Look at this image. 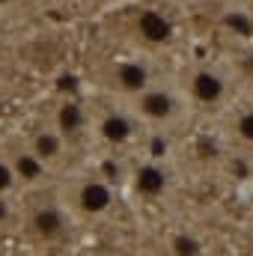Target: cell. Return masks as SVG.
Instances as JSON below:
<instances>
[{
    "instance_id": "cell-4",
    "label": "cell",
    "mask_w": 253,
    "mask_h": 256,
    "mask_svg": "<svg viewBox=\"0 0 253 256\" xmlns=\"http://www.w3.org/2000/svg\"><path fill=\"white\" fill-rule=\"evenodd\" d=\"M167 185H170V176L158 161H146L134 170V188L143 196H161L167 191Z\"/></svg>"
},
{
    "instance_id": "cell-15",
    "label": "cell",
    "mask_w": 253,
    "mask_h": 256,
    "mask_svg": "<svg viewBox=\"0 0 253 256\" xmlns=\"http://www.w3.org/2000/svg\"><path fill=\"white\" fill-rule=\"evenodd\" d=\"M9 218H12V206H9L6 194H0V224H6Z\"/></svg>"
},
{
    "instance_id": "cell-16",
    "label": "cell",
    "mask_w": 253,
    "mask_h": 256,
    "mask_svg": "<svg viewBox=\"0 0 253 256\" xmlns=\"http://www.w3.org/2000/svg\"><path fill=\"white\" fill-rule=\"evenodd\" d=\"M164 152H167V143H164V140L158 137V140L152 143V155H164Z\"/></svg>"
},
{
    "instance_id": "cell-17",
    "label": "cell",
    "mask_w": 253,
    "mask_h": 256,
    "mask_svg": "<svg viewBox=\"0 0 253 256\" xmlns=\"http://www.w3.org/2000/svg\"><path fill=\"white\" fill-rule=\"evenodd\" d=\"M0 108H3V104H0Z\"/></svg>"
},
{
    "instance_id": "cell-11",
    "label": "cell",
    "mask_w": 253,
    "mask_h": 256,
    "mask_svg": "<svg viewBox=\"0 0 253 256\" xmlns=\"http://www.w3.org/2000/svg\"><path fill=\"white\" fill-rule=\"evenodd\" d=\"M12 170H15V179H21V182H39L45 176V164L33 152H18L12 161Z\"/></svg>"
},
{
    "instance_id": "cell-7",
    "label": "cell",
    "mask_w": 253,
    "mask_h": 256,
    "mask_svg": "<svg viewBox=\"0 0 253 256\" xmlns=\"http://www.w3.org/2000/svg\"><path fill=\"white\" fill-rule=\"evenodd\" d=\"M149 80H152L149 68H146L143 63H137V60L116 66V84H120L126 92H137V96H140V92L149 86Z\"/></svg>"
},
{
    "instance_id": "cell-10",
    "label": "cell",
    "mask_w": 253,
    "mask_h": 256,
    "mask_svg": "<svg viewBox=\"0 0 253 256\" xmlns=\"http://www.w3.org/2000/svg\"><path fill=\"white\" fill-rule=\"evenodd\" d=\"M86 122V114H84V108H80V102H63L60 104V110H57V131L60 134H78L80 128Z\"/></svg>"
},
{
    "instance_id": "cell-8",
    "label": "cell",
    "mask_w": 253,
    "mask_h": 256,
    "mask_svg": "<svg viewBox=\"0 0 253 256\" xmlns=\"http://www.w3.org/2000/svg\"><path fill=\"white\" fill-rule=\"evenodd\" d=\"M30 152H33L42 164L60 158V152H63V134L54 131V128H42V131L33 137V149H30Z\"/></svg>"
},
{
    "instance_id": "cell-3",
    "label": "cell",
    "mask_w": 253,
    "mask_h": 256,
    "mask_svg": "<svg viewBox=\"0 0 253 256\" xmlns=\"http://www.w3.org/2000/svg\"><path fill=\"white\" fill-rule=\"evenodd\" d=\"M114 188L108 185V182H102V179H90V182H84L80 185V191H78V206L86 212V214H104L110 206H114Z\"/></svg>"
},
{
    "instance_id": "cell-14",
    "label": "cell",
    "mask_w": 253,
    "mask_h": 256,
    "mask_svg": "<svg viewBox=\"0 0 253 256\" xmlns=\"http://www.w3.org/2000/svg\"><path fill=\"white\" fill-rule=\"evenodd\" d=\"M15 170H12V164H6V161H0V194H9L15 188Z\"/></svg>"
},
{
    "instance_id": "cell-1",
    "label": "cell",
    "mask_w": 253,
    "mask_h": 256,
    "mask_svg": "<svg viewBox=\"0 0 253 256\" xmlns=\"http://www.w3.org/2000/svg\"><path fill=\"white\" fill-rule=\"evenodd\" d=\"M137 108H140V114H143L149 122L164 126V122H173V120L179 116V108H182V104H179V98H176L173 90H167V86H146V90L140 92Z\"/></svg>"
},
{
    "instance_id": "cell-2",
    "label": "cell",
    "mask_w": 253,
    "mask_h": 256,
    "mask_svg": "<svg viewBox=\"0 0 253 256\" xmlns=\"http://www.w3.org/2000/svg\"><path fill=\"white\" fill-rule=\"evenodd\" d=\"M190 96L202 108H214L226 96V78L218 68H196L190 74Z\"/></svg>"
},
{
    "instance_id": "cell-12",
    "label": "cell",
    "mask_w": 253,
    "mask_h": 256,
    "mask_svg": "<svg viewBox=\"0 0 253 256\" xmlns=\"http://www.w3.org/2000/svg\"><path fill=\"white\" fill-rule=\"evenodd\" d=\"M170 248H173L176 256H200L202 254V244H200L194 236H188V232H179V236L170 242Z\"/></svg>"
},
{
    "instance_id": "cell-13",
    "label": "cell",
    "mask_w": 253,
    "mask_h": 256,
    "mask_svg": "<svg viewBox=\"0 0 253 256\" xmlns=\"http://www.w3.org/2000/svg\"><path fill=\"white\" fill-rule=\"evenodd\" d=\"M236 131L244 143H253V110H244L238 120H236Z\"/></svg>"
},
{
    "instance_id": "cell-5",
    "label": "cell",
    "mask_w": 253,
    "mask_h": 256,
    "mask_svg": "<svg viewBox=\"0 0 253 256\" xmlns=\"http://www.w3.org/2000/svg\"><path fill=\"white\" fill-rule=\"evenodd\" d=\"M66 214L57 208V206H42V208H36V214H33V230H36V236L39 238H45V242H54V238H60L66 232Z\"/></svg>"
},
{
    "instance_id": "cell-9",
    "label": "cell",
    "mask_w": 253,
    "mask_h": 256,
    "mask_svg": "<svg viewBox=\"0 0 253 256\" xmlns=\"http://www.w3.org/2000/svg\"><path fill=\"white\" fill-rule=\"evenodd\" d=\"M98 131H102V137L108 143H126V140H131V134H134V122L128 120L126 114H108L102 120Z\"/></svg>"
},
{
    "instance_id": "cell-6",
    "label": "cell",
    "mask_w": 253,
    "mask_h": 256,
    "mask_svg": "<svg viewBox=\"0 0 253 256\" xmlns=\"http://www.w3.org/2000/svg\"><path fill=\"white\" fill-rule=\"evenodd\" d=\"M137 30H140V36H143L146 42H155V45L170 42V36H173V24H170V18H164V15L155 12V9L140 12V18H137Z\"/></svg>"
}]
</instances>
